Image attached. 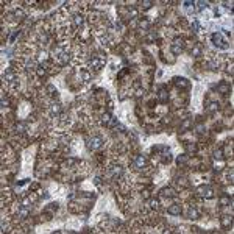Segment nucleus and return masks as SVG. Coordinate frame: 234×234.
Segmentation results:
<instances>
[{
  "instance_id": "nucleus-1",
  "label": "nucleus",
  "mask_w": 234,
  "mask_h": 234,
  "mask_svg": "<svg viewBox=\"0 0 234 234\" xmlns=\"http://www.w3.org/2000/svg\"><path fill=\"white\" fill-rule=\"evenodd\" d=\"M211 41H212V44L215 45L217 49H226V47H228V42H226V39L223 38V33L222 31L214 33V35L211 36Z\"/></svg>"
},
{
  "instance_id": "nucleus-2",
  "label": "nucleus",
  "mask_w": 234,
  "mask_h": 234,
  "mask_svg": "<svg viewBox=\"0 0 234 234\" xmlns=\"http://www.w3.org/2000/svg\"><path fill=\"white\" fill-rule=\"evenodd\" d=\"M105 62H106V61H105V58H103V56L94 55L92 58H91V61H89V66H91L94 70H100L103 66H105Z\"/></svg>"
},
{
  "instance_id": "nucleus-3",
  "label": "nucleus",
  "mask_w": 234,
  "mask_h": 234,
  "mask_svg": "<svg viewBox=\"0 0 234 234\" xmlns=\"http://www.w3.org/2000/svg\"><path fill=\"white\" fill-rule=\"evenodd\" d=\"M197 192H198V195H201L203 198H206V200L214 198V190H212V187H209V186H200L198 189H197Z\"/></svg>"
},
{
  "instance_id": "nucleus-4",
  "label": "nucleus",
  "mask_w": 234,
  "mask_h": 234,
  "mask_svg": "<svg viewBox=\"0 0 234 234\" xmlns=\"http://www.w3.org/2000/svg\"><path fill=\"white\" fill-rule=\"evenodd\" d=\"M102 145H103V138H100V136H94V138H91L88 140L89 150H98Z\"/></svg>"
},
{
  "instance_id": "nucleus-5",
  "label": "nucleus",
  "mask_w": 234,
  "mask_h": 234,
  "mask_svg": "<svg viewBox=\"0 0 234 234\" xmlns=\"http://www.w3.org/2000/svg\"><path fill=\"white\" fill-rule=\"evenodd\" d=\"M172 53L173 55H179V53L183 52V49H184V42H183V39H175V41L172 42Z\"/></svg>"
},
{
  "instance_id": "nucleus-6",
  "label": "nucleus",
  "mask_w": 234,
  "mask_h": 234,
  "mask_svg": "<svg viewBox=\"0 0 234 234\" xmlns=\"http://www.w3.org/2000/svg\"><path fill=\"white\" fill-rule=\"evenodd\" d=\"M173 83H175L176 88H181V89H186L190 86L189 80L184 78V76H175V78H173Z\"/></svg>"
},
{
  "instance_id": "nucleus-7",
  "label": "nucleus",
  "mask_w": 234,
  "mask_h": 234,
  "mask_svg": "<svg viewBox=\"0 0 234 234\" xmlns=\"http://www.w3.org/2000/svg\"><path fill=\"white\" fill-rule=\"evenodd\" d=\"M158 98H159V102H161V103H167V100H169V91H167L166 86H159Z\"/></svg>"
},
{
  "instance_id": "nucleus-8",
  "label": "nucleus",
  "mask_w": 234,
  "mask_h": 234,
  "mask_svg": "<svg viewBox=\"0 0 234 234\" xmlns=\"http://www.w3.org/2000/svg\"><path fill=\"white\" fill-rule=\"evenodd\" d=\"M122 173H123V169L120 166H111V167H109V175H111L112 179L122 176Z\"/></svg>"
},
{
  "instance_id": "nucleus-9",
  "label": "nucleus",
  "mask_w": 234,
  "mask_h": 234,
  "mask_svg": "<svg viewBox=\"0 0 234 234\" xmlns=\"http://www.w3.org/2000/svg\"><path fill=\"white\" fill-rule=\"evenodd\" d=\"M161 195L166 197V198H175V197L178 195V192H176L175 189H172V187H164L161 190Z\"/></svg>"
},
{
  "instance_id": "nucleus-10",
  "label": "nucleus",
  "mask_w": 234,
  "mask_h": 234,
  "mask_svg": "<svg viewBox=\"0 0 234 234\" xmlns=\"http://www.w3.org/2000/svg\"><path fill=\"white\" fill-rule=\"evenodd\" d=\"M147 166V159H145V156H142V155H138L134 158V167L136 169H144V167Z\"/></svg>"
},
{
  "instance_id": "nucleus-11",
  "label": "nucleus",
  "mask_w": 234,
  "mask_h": 234,
  "mask_svg": "<svg viewBox=\"0 0 234 234\" xmlns=\"http://www.w3.org/2000/svg\"><path fill=\"white\" fill-rule=\"evenodd\" d=\"M167 212H169L170 215H179V214H181V206H179L178 203H173L172 206L167 208Z\"/></svg>"
},
{
  "instance_id": "nucleus-12",
  "label": "nucleus",
  "mask_w": 234,
  "mask_h": 234,
  "mask_svg": "<svg viewBox=\"0 0 234 234\" xmlns=\"http://www.w3.org/2000/svg\"><path fill=\"white\" fill-rule=\"evenodd\" d=\"M217 91H219L220 94H228L229 91H231V86H229L226 81H222V83L217 84Z\"/></svg>"
},
{
  "instance_id": "nucleus-13",
  "label": "nucleus",
  "mask_w": 234,
  "mask_h": 234,
  "mask_svg": "<svg viewBox=\"0 0 234 234\" xmlns=\"http://www.w3.org/2000/svg\"><path fill=\"white\" fill-rule=\"evenodd\" d=\"M50 112H52L53 116H58L59 112H61V105H59V103H53V105L50 106Z\"/></svg>"
},
{
  "instance_id": "nucleus-14",
  "label": "nucleus",
  "mask_w": 234,
  "mask_h": 234,
  "mask_svg": "<svg viewBox=\"0 0 234 234\" xmlns=\"http://www.w3.org/2000/svg\"><path fill=\"white\" fill-rule=\"evenodd\" d=\"M111 120H112V116L109 114V112H105V114L102 116V123L103 125H111Z\"/></svg>"
},
{
  "instance_id": "nucleus-15",
  "label": "nucleus",
  "mask_w": 234,
  "mask_h": 234,
  "mask_svg": "<svg viewBox=\"0 0 234 234\" xmlns=\"http://www.w3.org/2000/svg\"><path fill=\"white\" fill-rule=\"evenodd\" d=\"M3 78L6 80L8 83H14L16 81V75L11 72V70H8V72H5V75H3Z\"/></svg>"
},
{
  "instance_id": "nucleus-16",
  "label": "nucleus",
  "mask_w": 234,
  "mask_h": 234,
  "mask_svg": "<svg viewBox=\"0 0 234 234\" xmlns=\"http://www.w3.org/2000/svg\"><path fill=\"white\" fill-rule=\"evenodd\" d=\"M219 109V102H211L208 106H206V111L208 112H215Z\"/></svg>"
},
{
  "instance_id": "nucleus-17",
  "label": "nucleus",
  "mask_w": 234,
  "mask_h": 234,
  "mask_svg": "<svg viewBox=\"0 0 234 234\" xmlns=\"http://www.w3.org/2000/svg\"><path fill=\"white\" fill-rule=\"evenodd\" d=\"M187 215H189V219L195 220V219H198V217H200V214H198V211H197L195 208H189V212H187Z\"/></svg>"
},
{
  "instance_id": "nucleus-18",
  "label": "nucleus",
  "mask_w": 234,
  "mask_h": 234,
  "mask_svg": "<svg viewBox=\"0 0 234 234\" xmlns=\"http://www.w3.org/2000/svg\"><path fill=\"white\" fill-rule=\"evenodd\" d=\"M73 22H75L76 27L83 25V23H84V17H83V14H75V16H73Z\"/></svg>"
},
{
  "instance_id": "nucleus-19",
  "label": "nucleus",
  "mask_w": 234,
  "mask_h": 234,
  "mask_svg": "<svg viewBox=\"0 0 234 234\" xmlns=\"http://www.w3.org/2000/svg\"><path fill=\"white\" fill-rule=\"evenodd\" d=\"M138 17V8L136 6H130L128 8V19H134Z\"/></svg>"
},
{
  "instance_id": "nucleus-20",
  "label": "nucleus",
  "mask_w": 234,
  "mask_h": 234,
  "mask_svg": "<svg viewBox=\"0 0 234 234\" xmlns=\"http://www.w3.org/2000/svg\"><path fill=\"white\" fill-rule=\"evenodd\" d=\"M187 161H189V156L187 155H179L178 159H176V164L178 166H184V164H187Z\"/></svg>"
},
{
  "instance_id": "nucleus-21",
  "label": "nucleus",
  "mask_w": 234,
  "mask_h": 234,
  "mask_svg": "<svg viewBox=\"0 0 234 234\" xmlns=\"http://www.w3.org/2000/svg\"><path fill=\"white\" fill-rule=\"evenodd\" d=\"M223 158H225V156H223V150L222 148H219V150L214 152V159H217V161H223Z\"/></svg>"
},
{
  "instance_id": "nucleus-22",
  "label": "nucleus",
  "mask_w": 234,
  "mask_h": 234,
  "mask_svg": "<svg viewBox=\"0 0 234 234\" xmlns=\"http://www.w3.org/2000/svg\"><path fill=\"white\" fill-rule=\"evenodd\" d=\"M192 125V119H187V120H184V122L181 123V126H179V131H186L189 126Z\"/></svg>"
},
{
  "instance_id": "nucleus-23",
  "label": "nucleus",
  "mask_w": 234,
  "mask_h": 234,
  "mask_svg": "<svg viewBox=\"0 0 234 234\" xmlns=\"http://www.w3.org/2000/svg\"><path fill=\"white\" fill-rule=\"evenodd\" d=\"M193 5H195V3H193V2H189V0L183 3V6H184V8H186L189 13H193Z\"/></svg>"
},
{
  "instance_id": "nucleus-24",
  "label": "nucleus",
  "mask_w": 234,
  "mask_h": 234,
  "mask_svg": "<svg viewBox=\"0 0 234 234\" xmlns=\"http://www.w3.org/2000/svg\"><path fill=\"white\" fill-rule=\"evenodd\" d=\"M231 198H229V197H222V198H220V205L222 206H229L231 205Z\"/></svg>"
},
{
  "instance_id": "nucleus-25",
  "label": "nucleus",
  "mask_w": 234,
  "mask_h": 234,
  "mask_svg": "<svg viewBox=\"0 0 234 234\" xmlns=\"http://www.w3.org/2000/svg\"><path fill=\"white\" fill-rule=\"evenodd\" d=\"M222 225L225 226H231V217L229 215H223V219H222Z\"/></svg>"
},
{
  "instance_id": "nucleus-26",
  "label": "nucleus",
  "mask_w": 234,
  "mask_h": 234,
  "mask_svg": "<svg viewBox=\"0 0 234 234\" xmlns=\"http://www.w3.org/2000/svg\"><path fill=\"white\" fill-rule=\"evenodd\" d=\"M190 53H192L193 56H200V55H201V47H200V45L193 47V49L190 50Z\"/></svg>"
},
{
  "instance_id": "nucleus-27",
  "label": "nucleus",
  "mask_w": 234,
  "mask_h": 234,
  "mask_svg": "<svg viewBox=\"0 0 234 234\" xmlns=\"http://www.w3.org/2000/svg\"><path fill=\"white\" fill-rule=\"evenodd\" d=\"M25 128H27V123H17L16 125V131H19V133H23Z\"/></svg>"
},
{
  "instance_id": "nucleus-28",
  "label": "nucleus",
  "mask_w": 234,
  "mask_h": 234,
  "mask_svg": "<svg viewBox=\"0 0 234 234\" xmlns=\"http://www.w3.org/2000/svg\"><path fill=\"white\" fill-rule=\"evenodd\" d=\"M153 6V2L152 0H145V2H142V8L144 9H150Z\"/></svg>"
},
{
  "instance_id": "nucleus-29",
  "label": "nucleus",
  "mask_w": 234,
  "mask_h": 234,
  "mask_svg": "<svg viewBox=\"0 0 234 234\" xmlns=\"http://www.w3.org/2000/svg\"><path fill=\"white\" fill-rule=\"evenodd\" d=\"M47 89H49V94H50L52 97H58V91H56V88H53V86H49Z\"/></svg>"
},
{
  "instance_id": "nucleus-30",
  "label": "nucleus",
  "mask_w": 234,
  "mask_h": 234,
  "mask_svg": "<svg viewBox=\"0 0 234 234\" xmlns=\"http://www.w3.org/2000/svg\"><path fill=\"white\" fill-rule=\"evenodd\" d=\"M186 150H187V152L195 153V152H197V145H195V144H187V145H186Z\"/></svg>"
},
{
  "instance_id": "nucleus-31",
  "label": "nucleus",
  "mask_w": 234,
  "mask_h": 234,
  "mask_svg": "<svg viewBox=\"0 0 234 234\" xmlns=\"http://www.w3.org/2000/svg\"><path fill=\"white\" fill-rule=\"evenodd\" d=\"M150 208H152V209H158L159 208V201H158V200H150Z\"/></svg>"
},
{
  "instance_id": "nucleus-32",
  "label": "nucleus",
  "mask_w": 234,
  "mask_h": 234,
  "mask_svg": "<svg viewBox=\"0 0 234 234\" xmlns=\"http://www.w3.org/2000/svg\"><path fill=\"white\" fill-rule=\"evenodd\" d=\"M156 38H158V36H156V33H150V35L145 38V41H147V42H153Z\"/></svg>"
},
{
  "instance_id": "nucleus-33",
  "label": "nucleus",
  "mask_w": 234,
  "mask_h": 234,
  "mask_svg": "<svg viewBox=\"0 0 234 234\" xmlns=\"http://www.w3.org/2000/svg\"><path fill=\"white\" fill-rule=\"evenodd\" d=\"M197 6H198V9H205V8H208V2L200 0V2H197Z\"/></svg>"
},
{
  "instance_id": "nucleus-34",
  "label": "nucleus",
  "mask_w": 234,
  "mask_h": 234,
  "mask_svg": "<svg viewBox=\"0 0 234 234\" xmlns=\"http://www.w3.org/2000/svg\"><path fill=\"white\" fill-rule=\"evenodd\" d=\"M148 27H150V22L148 21H140V28H144V30H148Z\"/></svg>"
},
{
  "instance_id": "nucleus-35",
  "label": "nucleus",
  "mask_w": 234,
  "mask_h": 234,
  "mask_svg": "<svg viewBox=\"0 0 234 234\" xmlns=\"http://www.w3.org/2000/svg\"><path fill=\"white\" fill-rule=\"evenodd\" d=\"M203 133H206L205 126H203V125H198V126H197V134H203Z\"/></svg>"
},
{
  "instance_id": "nucleus-36",
  "label": "nucleus",
  "mask_w": 234,
  "mask_h": 234,
  "mask_svg": "<svg viewBox=\"0 0 234 234\" xmlns=\"http://www.w3.org/2000/svg\"><path fill=\"white\" fill-rule=\"evenodd\" d=\"M192 28H193V31H200V28H201V27H200V23L195 21V22L192 23Z\"/></svg>"
},
{
  "instance_id": "nucleus-37",
  "label": "nucleus",
  "mask_w": 234,
  "mask_h": 234,
  "mask_svg": "<svg viewBox=\"0 0 234 234\" xmlns=\"http://www.w3.org/2000/svg\"><path fill=\"white\" fill-rule=\"evenodd\" d=\"M73 164H76V159H73V158H70L66 161V166H73Z\"/></svg>"
},
{
  "instance_id": "nucleus-38",
  "label": "nucleus",
  "mask_w": 234,
  "mask_h": 234,
  "mask_svg": "<svg viewBox=\"0 0 234 234\" xmlns=\"http://www.w3.org/2000/svg\"><path fill=\"white\" fill-rule=\"evenodd\" d=\"M14 14H16V16H21V17H25V14H23V11H22V9H16V11H14Z\"/></svg>"
},
{
  "instance_id": "nucleus-39",
  "label": "nucleus",
  "mask_w": 234,
  "mask_h": 234,
  "mask_svg": "<svg viewBox=\"0 0 234 234\" xmlns=\"http://www.w3.org/2000/svg\"><path fill=\"white\" fill-rule=\"evenodd\" d=\"M144 95V89H138L136 91V97H142Z\"/></svg>"
},
{
  "instance_id": "nucleus-40",
  "label": "nucleus",
  "mask_w": 234,
  "mask_h": 234,
  "mask_svg": "<svg viewBox=\"0 0 234 234\" xmlns=\"http://www.w3.org/2000/svg\"><path fill=\"white\" fill-rule=\"evenodd\" d=\"M142 197H144V198H148V197H150V193H148V190H144V193H142Z\"/></svg>"
},
{
  "instance_id": "nucleus-41",
  "label": "nucleus",
  "mask_w": 234,
  "mask_h": 234,
  "mask_svg": "<svg viewBox=\"0 0 234 234\" xmlns=\"http://www.w3.org/2000/svg\"><path fill=\"white\" fill-rule=\"evenodd\" d=\"M2 106H3V108H5V106H8V102H6V100H2Z\"/></svg>"
}]
</instances>
